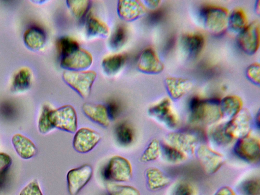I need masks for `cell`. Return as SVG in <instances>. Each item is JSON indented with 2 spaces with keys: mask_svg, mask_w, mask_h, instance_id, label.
Masks as SVG:
<instances>
[{
  "mask_svg": "<svg viewBox=\"0 0 260 195\" xmlns=\"http://www.w3.org/2000/svg\"><path fill=\"white\" fill-rule=\"evenodd\" d=\"M189 110V120L194 123L210 124L222 117L220 102L217 100H203L194 97L190 102Z\"/></svg>",
  "mask_w": 260,
  "mask_h": 195,
  "instance_id": "6da1fadb",
  "label": "cell"
},
{
  "mask_svg": "<svg viewBox=\"0 0 260 195\" xmlns=\"http://www.w3.org/2000/svg\"><path fill=\"white\" fill-rule=\"evenodd\" d=\"M96 76L93 71L67 70L62 75L64 82L84 99L89 96Z\"/></svg>",
  "mask_w": 260,
  "mask_h": 195,
  "instance_id": "7a4b0ae2",
  "label": "cell"
},
{
  "mask_svg": "<svg viewBox=\"0 0 260 195\" xmlns=\"http://www.w3.org/2000/svg\"><path fill=\"white\" fill-rule=\"evenodd\" d=\"M49 120L53 127L74 133L77 130V116L74 108L70 105L51 109L49 113Z\"/></svg>",
  "mask_w": 260,
  "mask_h": 195,
  "instance_id": "3957f363",
  "label": "cell"
},
{
  "mask_svg": "<svg viewBox=\"0 0 260 195\" xmlns=\"http://www.w3.org/2000/svg\"><path fill=\"white\" fill-rule=\"evenodd\" d=\"M201 14L204 26L211 33L220 34L228 26L229 16L223 8L206 7L202 10Z\"/></svg>",
  "mask_w": 260,
  "mask_h": 195,
  "instance_id": "277c9868",
  "label": "cell"
},
{
  "mask_svg": "<svg viewBox=\"0 0 260 195\" xmlns=\"http://www.w3.org/2000/svg\"><path fill=\"white\" fill-rule=\"evenodd\" d=\"M132 167L126 158L119 155L112 157L105 167L103 175L107 180L126 182L132 177Z\"/></svg>",
  "mask_w": 260,
  "mask_h": 195,
  "instance_id": "5b68a950",
  "label": "cell"
},
{
  "mask_svg": "<svg viewBox=\"0 0 260 195\" xmlns=\"http://www.w3.org/2000/svg\"><path fill=\"white\" fill-rule=\"evenodd\" d=\"M251 124L252 118L249 111L241 110L231 120L225 123V132L232 140L239 139L249 135Z\"/></svg>",
  "mask_w": 260,
  "mask_h": 195,
  "instance_id": "8992f818",
  "label": "cell"
},
{
  "mask_svg": "<svg viewBox=\"0 0 260 195\" xmlns=\"http://www.w3.org/2000/svg\"><path fill=\"white\" fill-rule=\"evenodd\" d=\"M92 174V168L88 164H84L69 170L67 175V180L70 195H77L88 183Z\"/></svg>",
  "mask_w": 260,
  "mask_h": 195,
  "instance_id": "52a82bcc",
  "label": "cell"
},
{
  "mask_svg": "<svg viewBox=\"0 0 260 195\" xmlns=\"http://www.w3.org/2000/svg\"><path fill=\"white\" fill-rule=\"evenodd\" d=\"M234 151L241 159L251 163L256 162L259 158V141L248 135L238 140L234 147Z\"/></svg>",
  "mask_w": 260,
  "mask_h": 195,
  "instance_id": "ba28073f",
  "label": "cell"
},
{
  "mask_svg": "<svg viewBox=\"0 0 260 195\" xmlns=\"http://www.w3.org/2000/svg\"><path fill=\"white\" fill-rule=\"evenodd\" d=\"M101 139L100 133L95 130L88 127H81L75 132L73 146L79 153H87L96 146Z\"/></svg>",
  "mask_w": 260,
  "mask_h": 195,
  "instance_id": "9c48e42d",
  "label": "cell"
},
{
  "mask_svg": "<svg viewBox=\"0 0 260 195\" xmlns=\"http://www.w3.org/2000/svg\"><path fill=\"white\" fill-rule=\"evenodd\" d=\"M92 62L91 54L87 50L78 48L61 57V66L70 71H84L89 68Z\"/></svg>",
  "mask_w": 260,
  "mask_h": 195,
  "instance_id": "30bf717a",
  "label": "cell"
},
{
  "mask_svg": "<svg viewBox=\"0 0 260 195\" xmlns=\"http://www.w3.org/2000/svg\"><path fill=\"white\" fill-rule=\"evenodd\" d=\"M196 153L201 166L207 174L215 173L223 164V156L207 146L201 145L199 147Z\"/></svg>",
  "mask_w": 260,
  "mask_h": 195,
  "instance_id": "8fae6325",
  "label": "cell"
},
{
  "mask_svg": "<svg viewBox=\"0 0 260 195\" xmlns=\"http://www.w3.org/2000/svg\"><path fill=\"white\" fill-rule=\"evenodd\" d=\"M148 112L151 116L170 127L174 128L178 124V116L173 108L171 101L168 98H165L152 106Z\"/></svg>",
  "mask_w": 260,
  "mask_h": 195,
  "instance_id": "7c38bea8",
  "label": "cell"
},
{
  "mask_svg": "<svg viewBox=\"0 0 260 195\" xmlns=\"http://www.w3.org/2000/svg\"><path fill=\"white\" fill-rule=\"evenodd\" d=\"M238 43L244 52L248 54L255 53L259 46V23L257 21L247 25L239 32Z\"/></svg>",
  "mask_w": 260,
  "mask_h": 195,
  "instance_id": "4fadbf2b",
  "label": "cell"
},
{
  "mask_svg": "<svg viewBox=\"0 0 260 195\" xmlns=\"http://www.w3.org/2000/svg\"><path fill=\"white\" fill-rule=\"evenodd\" d=\"M166 143L186 154L194 153L198 145L197 137L189 133L174 132L167 136Z\"/></svg>",
  "mask_w": 260,
  "mask_h": 195,
  "instance_id": "5bb4252c",
  "label": "cell"
},
{
  "mask_svg": "<svg viewBox=\"0 0 260 195\" xmlns=\"http://www.w3.org/2000/svg\"><path fill=\"white\" fill-rule=\"evenodd\" d=\"M163 64L155 51L150 48L144 50L137 62L138 69L146 73L155 74L163 70Z\"/></svg>",
  "mask_w": 260,
  "mask_h": 195,
  "instance_id": "9a60e30c",
  "label": "cell"
},
{
  "mask_svg": "<svg viewBox=\"0 0 260 195\" xmlns=\"http://www.w3.org/2000/svg\"><path fill=\"white\" fill-rule=\"evenodd\" d=\"M119 16L126 21H133L146 11L144 5L138 1H119L117 7Z\"/></svg>",
  "mask_w": 260,
  "mask_h": 195,
  "instance_id": "2e32d148",
  "label": "cell"
},
{
  "mask_svg": "<svg viewBox=\"0 0 260 195\" xmlns=\"http://www.w3.org/2000/svg\"><path fill=\"white\" fill-rule=\"evenodd\" d=\"M84 114L91 120L103 127L110 124V118L106 106L101 104L85 103L82 106Z\"/></svg>",
  "mask_w": 260,
  "mask_h": 195,
  "instance_id": "e0dca14e",
  "label": "cell"
},
{
  "mask_svg": "<svg viewBox=\"0 0 260 195\" xmlns=\"http://www.w3.org/2000/svg\"><path fill=\"white\" fill-rule=\"evenodd\" d=\"M12 142L16 152L21 158L28 159L36 155V147L27 137L16 134L13 136Z\"/></svg>",
  "mask_w": 260,
  "mask_h": 195,
  "instance_id": "ac0fdd59",
  "label": "cell"
},
{
  "mask_svg": "<svg viewBox=\"0 0 260 195\" xmlns=\"http://www.w3.org/2000/svg\"><path fill=\"white\" fill-rule=\"evenodd\" d=\"M165 82L169 94L173 99L181 98L187 93L192 87L190 81L181 78H167Z\"/></svg>",
  "mask_w": 260,
  "mask_h": 195,
  "instance_id": "d6986e66",
  "label": "cell"
},
{
  "mask_svg": "<svg viewBox=\"0 0 260 195\" xmlns=\"http://www.w3.org/2000/svg\"><path fill=\"white\" fill-rule=\"evenodd\" d=\"M148 188L151 190H157L167 186L170 182V178L160 169L150 167L145 171Z\"/></svg>",
  "mask_w": 260,
  "mask_h": 195,
  "instance_id": "ffe728a7",
  "label": "cell"
},
{
  "mask_svg": "<svg viewBox=\"0 0 260 195\" xmlns=\"http://www.w3.org/2000/svg\"><path fill=\"white\" fill-rule=\"evenodd\" d=\"M86 31L89 37L104 38L108 35L109 29L105 22L94 16L90 15L86 21Z\"/></svg>",
  "mask_w": 260,
  "mask_h": 195,
  "instance_id": "44dd1931",
  "label": "cell"
},
{
  "mask_svg": "<svg viewBox=\"0 0 260 195\" xmlns=\"http://www.w3.org/2000/svg\"><path fill=\"white\" fill-rule=\"evenodd\" d=\"M220 108L222 116L232 118L242 110V102L237 96H228L220 102Z\"/></svg>",
  "mask_w": 260,
  "mask_h": 195,
  "instance_id": "7402d4cb",
  "label": "cell"
},
{
  "mask_svg": "<svg viewBox=\"0 0 260 195\" xmlns=\"http://www.w3.org/2000/svg\"><path fill=\"white\" fill-rule=\"evenodd\" d=\"M125 60L126 56L122 54L107 56L102 61L103 69L108 75H115L122 68Z\"/></svg>",
  "mask_w": 260,
  "mask_h": 195,
  "instance_id": "603a6c76",
  "label": "cell"
},
{
  "mask_svg": "<svg viewBox=\"0 0 260 195\" xmlns=\"http://www.w3.org/2000/svg\"><path fill=\"white\" fill-rule=\"evenodd\" d=\"M183 44L187 52L191 56H195L202 50L204 39L198 33L188 34L183 37Z\"/></svg>",
  "mask_w": 260,
  "mask_h": 195,
  "instance_id": "cb8c5ba5",
  "label": "cell"
},
{
  "mask_svg": "<svg viewBox=\"0 0 260 195\" xmlns=\"http://www.w3.org/2000/svg\"><path fill=\"white\" fill-rule=\"evenodd\" d=\"M116 138L120 144L127 146L131 144L135 138V133L131 125L126 122L118 123L115 129Z\"/></svg>",
  "mask_w": 260,
  "mask_h": 195,
  "instance_id": "d4e9b609",
  "label": "cell"
},
{
  "mask_svg": "<svg viewBox=\"0 0 260 195\" xmlns=\"http://www.w3.org/2000/svg\"><path fill=\"white\" fill-rule=\"evenodd\" d=\"M246 16L241 9H235L229 16L228 25L234 31H242L247 25Z\"/></svg>",
  "mask_w": 260,
  "mask_h": 195,
  "instance_id": "484cf974",
  "label": "cell"
},
{
  "mask_svg": "<svg viewBox=\"0 0 260 195\" xmlns=\"http://www.w3.org/2000/svg\"><path fill=\"white\" fill-rule=\"evenodd\" d=\"M161 153L168 161L171 163L178 164L186 158V155L184 153L166 143L161 145Z\"/></svg>",
  "mask_w": 260,
  "mask_h": 195,
  "instance_id": "4316f807",
  "label": "cell"
},
{
  "mask_svg": "<svg viewBox=\"0 0 260 195\" xmlns=\"http://www.w3.org/2000/svg\"><path fill=\"white\" fill-rule=\"evenodd\" d=\"M25 41L30 47L38 49L45 43V36L43 31L38 28H31L26 32Z\"/></svg>",
  "mask_w": 260,
  "mask_h": 195,
  "instance_id": "83f0119b",
  "label": "cell"
},
{
  "mask_svg": "<svg viewBox=\"0 0 260 195\" xmlns=\"http://www.w3.org/2000/svg\"><path fill=\"white\" fill-rule=\"evenodd\" d=\"M161 154V144L156 139H153L148 144L140 157L142 162H149L156 160Z\"/></svg>",
  "mask_w": 260,
  "mask_h": 195,
  "instance_id": "f1b7e54d",
  "label": "cell"
},
{
  "mask_svg": "<svg viewBox=\"0 0 260 195\" xmlns=\"http://www.w3.org/2000/svg\"><path fill=\"white\" fill-rule=\"evenodd\" d=\"M225 123L215 126L210 131V136L212 141L219 145L229 144L233 140L225 132Z\"/></svg>",
  "mask_w": 260,
  "mask_h": 195,
  "instance_id": "f546056e",
  "label": "cell"
},
{
  "mask_svg": "<svg viewBox=\"0 0 260 195\" xmlns=\"http://www.w3.org/2000/svg\"><path fill=\"white\" fill-rule=\"evenodd\" d=\"M57 46L61 57L65 56L80 47L78 42L75 40L69 37L60 38L57 41Z\"/></svg>",
  "mask_w": 260,
  "mask_h": 195,
  "instance_id": "4dcf8cb0",
  "label": "cell"
},
{
  "mask_svg": "<svg viewBox=\"0 0 260 195\" xmlns=\"http://www.w3.org/2000/svg\"><path fill=\"white\" fill-rule=\"evenodd\" d=\"M107 188L109 195H140L136 188L130 185L108 183Z\"/></svg>",
  "mask_w": 260,
  "mask_h": 195,
  "instance_id": "1f68e13d",
  "label": "cell"
},
{
  "mask_svg": "<svg viewBox=\"0 0 260 195\" xmlns=\"http://www.w3.org/2000/svg\"><path fill=\"white\" fill-rule=\"evenodd\" d=\"M239 189L242 195H259V179L255 178L248 179L240 184Z\"/></svg>",
  "mask_w": 260,
  "mask_h": 195,
  "instance_id": "d6a6232c",
  "label": "cell"
},
{
  "mask_svg": "<svg viewBox=\"0 0 260 195\" xmlns=\"http://www.w3.org/2000/svg\"><path fill=\"white\" fill-rule=\"evenodd\" d=\"M67 3L72 13L78 18L85 15L90 6L88 1H68Z\"/></svg>",
  "mask_w": 260,
  "mask_h": 195,
  "instance_id": "836d02e7",
  "label": "cell"
},
{
  "mask_svg": "<svg viewBox=\"0 0 260 195\" xmlns=\"http://www.w3.org/2000/svg\"><path fill=\"white\" fill-rule=\"evenodd\" d=\"M127 38V32L125 27L122 25L119 26L113 34L111 40L110 45L114 50L120 48L125 43Z\"/></svg>",
  "mask_w": 260,
  "mask_h": 195,
  "instance_id": "e575fe53",
  "label": "cell"
},
{
  "mask_svg": "<svg viewBox=\"0 0 260 195\" xmlns=\"http://www.w3.org/2000/svg\"><path fill=\"white\" fill-rule=\"evenodd\" d=\"M51 109V108L47 105L43 108L38 123L39 130L42 134H46L54 128L49 118V113Z\"/></svg>",
  "mask_w": 260,
  "mask_h": 195,
  "instance_id": "d590c367",
  "label": "cell"
},
{
  "mask_svg": "<svg viewBox=\"0 0 260 195\" xmlns=\"http://www.w3.org/2000/svg\"><path fill=\"white\" fill-rule=\"evenodd\" d=\"M29 73L25 70L20 71L16 76L14 81V87L16 89H25L29 83Z\"/></svg>",
  "mask_w": 260,
  "mask_h": 195,
  "instance_id": "8d00e7d4",
  "label": "cell"
},
{
  "mask_svg": "<svg viewBox=\"0 0 260 195\" xmlns=\"http://www.w3.org/2000/svg\"><path fill=\"white\" fill-rule=\"evenodd\" d=\"M12 162L11 157L8 154L0 152V177L7 175Z\"/></svg>",
  "mask_w": 260,
  "mask_h": 195,
  "instance_id": "74e56055",
  "label": "cell"
},
{
  "mask_svg": "<svg viewBox=\"0 0 260 195\" xmlns=\"http://www.w3.org/2000/svg\"><path fill=\"white\" fill-rule=\"evenodd\" d=\"M193 187L188 183H179L175 188L173 195H194Z\"/></svg>",
  "mask_w": 260,
  "mask_h": 195,
  "instance_id": "f35d334b",
  "label": "cell"
},
{
  "mask_svg": "<svg viewBox=\"0 0 260 195\" xmlns=\"http://www.w3.org/2000/svg\"><path fill=\"white\" fill-rule=\"evenodd\" d=\"M19 195H43V193L38 183L33 181L22 189Z\"/></svg>",
  "mask_w": 260,
  "mask_h": 195,
  "instance_id": "ab89813d",
  "label": "cell"
},
{
  "mask_svg": "<svg viewBox=\"0 0 260 195\" xmlns=\"http://www.w3.org/2000/svg\"><path fill=\"white\" fill-rule=\"evenodd\" d=\"M110 119H116L120 112V106L114 100H111L106 106Z\"/></svg>",
  "mask_w": 260,
  "mask_h": 195,
  "instance_id": "60d3db41",
  "label": "cell"
},
{
  "mask_svg": "<svg viewBox=\"0 0 260 195\" xmlns=\"http://www.w3.org/2000/svg\"><path fill=\"white\" fill-rule=\"evenodd\" d=\"M248 78L255 83L259 84V67L256 63L251 64L247 70Z\"/></svg>",
  "mask_w": 260,
  "mask_h": 195,
  "instance_id": "b9f144b4",
  "label": "cell"
},
{
  "mask_svg": "<svg viewBox=\"0 0 260 195\" xmlns=\"http://www.w3.org/2000/svg\"><path fill=\"white\" fill-rule=\"evenodd\" d=\"M3 116L7 118H11L15 114V110L11 104H4L2 105L0 110Z\"/></svg>",
  "mask_w": 260,
  "mask_h": 195,
  "instance_id": "7bdbcfd3",
  "label": "cell"
},
{
  "mask_svg": "<svg viewBox=\"0 0 260 195\" xmlns=\"http://www.w3.org/2000/svg\"><path fill=\"white\" fill-rule=\"evenodd\" d=\"M214 195H236V194L230 187L224 186L219 188Z\"/></svg>",
  "mask_w": 260,
  "mask_h": 195,
  "instance_id": "ee69618b",
  "label": "cell"
},
{
  "mask_svg": "<svg viewBox=\"0 0 260 195\" xmlns=\"http://www.w3.org/2000/svg\"><path fill=\"white\" fill-rule=\"evenodd\" d=\"M147 4V5L151 7H155L159 4V1H146L145 2Z\"/></svg>",
  "mask_w": 260,
  "mask_h": 195,
  "instance_id": "f6af8a7d",
  "label": "cell"
}]
</instances>
